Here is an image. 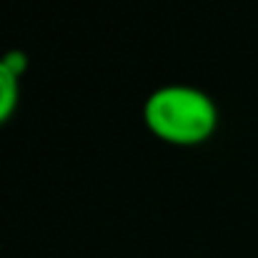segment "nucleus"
Wrapping results in <instances>:
<instances>
[{
  "label": "nucleus",
  "mask_w": 258,
  "mask_h": 258,
  "mask_svg": "<svg viewBox=\"0 0 258 258\" xmlns=\"http://www.w3.org/2000/svg\"><path fill=\"white\" fill-rule=\"evenodd\" d=\"M18 105V76L0 58V123L13 115Z\"/></svg>",
  "instance_id": "2"
},
{
  "label": "nucleus",
  "mask_w": 258,
  "mask_h": 258,
  "mask_svg": "<svg viewBox=\"0 0 258 258\" xmlns=\"http://www.w3.org/2000/svg\"><path fill=\"white\" fill-rule=\"evenodd\" d=\"M218 113L213 100L190 86L158 88L146 100L148 128L175 146H193L206 141L216 128Z\"/></svg>",
  "instance_id": "1"
},
{
  "label": "nucleus",
  "mask_w": 258,
  "mask_h": 258,
  "mask_svg": "<svg viewBox=\"0 0 258 258\" xmlns=\"http://www.w3.org/2000/svg\"><path fill=\"white\" fill-rule=\"evenodd\" d=\"M3 63L20 78L23 73H25V68H28V58H25V53H20V50H10V53H5L3 55Z\"/></svg>",
  "instance_id": "3"
}]
</instances>
